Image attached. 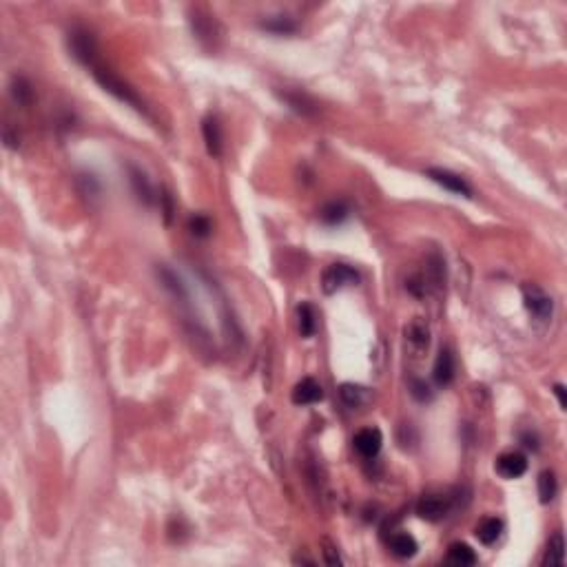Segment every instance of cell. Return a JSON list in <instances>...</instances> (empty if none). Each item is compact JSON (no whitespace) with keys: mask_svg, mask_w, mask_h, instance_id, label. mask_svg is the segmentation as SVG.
Segmentation results:
<instances>
[{"mask_svg":"<svg viewBox=\"0 0 567 567\" xmlns=\"http://www.w3.org/2000/svg\"><path fill=\"white\" fill-rule=\"evenodd\" d=\"M446 561L450 565H474L476 563V554L474 550L468 546V543H452V546L448 548V557Z\"/></svg>","mask_w":567,"mask_h":567,"instance_id":"18","label":"cell"},{"mask_svg":"<svg viewBox=\"0 0 567 567\" xmlns=\"http://www.w3.org/2000/svg\"><path fill=\"white\" fill-rule=\"evenodd\" d=\"M11 96H14V100L22 107L31 105V100H33L31 85L25 80V78H14V82H11Z\"/></svg>","mask_w":567,"mask_h":567,"instance_id":"23","label":"cell"},{"mask_svg":"<svg viewBox=\"0 0 567 567\" xmlns=\"http://www.w3.org/2000/svg\"><path fill=\"white\" fill-rule=\"evenodd\" d=\"M264 29L275 31V33H293L295 31V22H290L288 18H275L264 22Z\"/></svg>","mask_w":567,"mask_h":567,"instance_id":"25","label":"cell"},{"mask_svg":"<svg viewBox=\"0 0 567 567\" xmlns=\"http://www.w3.org/2000/svg\"><path fill=\"white\" fill-rule=\"evenodd\" d=\"M320 218L326 224H342L348 218V207L344 202H331L322 209Z\"/></svg>","mask_w":567,"mask_h":567,"instance_id":"22","label":"cell"},{"mask_svg":"<svg viewBox=\"0 0 567 567\" xmlns=\"http://www.w3.org/2000/svg\"><path fill=\"white\" fill-rule=\"evenodd\" d=\"M189 229L195 237H209L213 226H211V220L207 218V215H193V218L189 220Z\"/></svg>","mask_w":567,"mask_h":567,"instance_id":"24","label":"cell"},{"mask_svg":"<svg viewBox=\"0 0 567 567\" xmlns=\"http://www.w3.org/2000/svg\"><path fill=\"white\" fill-rule=\"evenodd\" d=\"M433 377L439 385H450L452 379H455V355H452L450 348H441L435 368H433Z\"/></svg>","mask_w":567,"mask_h":567,"instance_id":"10","label":"cell"},{"mask_svg":"<svg viewBox=\"0 0 567 567\" xmlns=\"http://www.w3.org/2000/svg\"><path fill=\"white\" fill-rule=\"evenodd\" d=\"M91 73H94V78L100 82V87L105 89L107 94L116 96L118 100L127 102V105H131V107H135V109H142L140 98L135 96L133 89H131L129 85H124L118 76H113L109 69H105V67H100V64H94V67H91Z\"/></svg>","mask_w":567,"mask_h":567,"instance_id":"1","label":"cell"},{"mask_svg":"<svg viewBox=\"0 0 567 567\" xmlns=\"http://www.w3.org/2000/svg\"><path fill=\"white\" fill-rule=\"evenodd\" d=\"M410 392H412V396L417 401H430L433 399V390H430V385L426 383V381H419V379H415L412 383H410Z\"/></svg>","mask_w":567,"mask_h":567,"instance_id":"26","label":"cell"},{"mask_svg":"<svg viewBox=\"0 0 567 567\" xmlns=\"http://www.w3.org/2000/svg\"><path fill=\"white\" fill-rule=\"evenodd\" d=\"M129 180H131V186H133V191H135V195H138V200L140 202H144V204H153V186H151V182L149 180H146V175L140 171V168H135V166H129Z\"/></svg>","mask_w":567,"mask_h":567,"instance_id":"17","label":"cell"},{"mask_svg":"<svg viewBox=\"0 0 567 567\" xmlns=\"http://www.w3.org/2000/svg\"><path fill=\"white\" fill-rule=\"evenodd\" d=\"M554 394H557V399H559V405H561V408H563V410H565V408H567V396H565V385H563V383H557V385H554Z\"/></svg>","mask_w":567,"mask_h":567,"instance_id":"30","label":"cell"},{"mask_svg":"<svg viewBox=\"0 0 567 567\" xmlns=\"http://www.w3.org/2000/svg\"><path fill=\"white\" fill-rule=\"evenodd\" d=\"M162 204H164V218H166V224L171 222V215H173V202H171V195L168 193H162L160 195Z\"/></svg>","mask_w":567,"mask_h":567,"instance_id":"28","label":"cell"},{"mask_svg":"<svg viewBox=\"0 0 567 567\" xmlns=\"http://www.w3.org/2000/svg\"><path fill=\"white\" fill-rule=\"evenodd\" d=\"M521 439H523V441H525V444H523L525 448H532V450H537V448H539V439H537V437H530V435H523V437H521Z\"/></svg>","mask_w":567,"mask_h":567,"instance_id":"31","label":"cell"},{"mask_svg":"<svg viewBox=\"0 0 567 567\" xmlns=\"http://www.w3.org/2000/svg\"><path fill=\"white\" fill-rule=\"evenodd\" d=\"M339 396H342V401L348 408H353V410H359V408H364L370 401L368 388L357 385V383H342L339 385Z\"/></svg>","mask_w":567,"mask_h":567,"instance_id":"14","label":"cell"},{"mask_svg":"<svg viewBox=\"0 0 567 567\" xmlns=\"http://www.w3.org/2000/svg\"><path fill=\"white\" fill-rule=\"evenodd\" d=\"M322 399H324V390L313 377L302 379L293 388V403L295 405H313V403L322 401Z\"/></svg>","mask_w":567,"mask_h":567,"instance_id":"9","label":"cell"},{"mask_svg":"<svg viewBox=\"0 0 567 567\" xmlns=\"http://www.w3.org/2000/svg\"><path fill=\"white\" fill-rule=\"evenodd\" d=\"M496 472L503 476V479H518V476H523L527 472V457L523 452L518 450H509V452H503L501 457L496 459L494 463Z\"/></svg>","mask_w":567,"mask_h":567,"instance_id":"6","label":"cell"},{"mask_svg":"<svg viewBox=\"0 0 567 567\" xmlns=\"http://www.w3.org/2000/svg\"><path fill=\"white\" fill-rule=\"evenodd\" d=\"M563 559H565V541H563L561 532H557L548 543V552H546V559H543V565L546 567L563 565Z\"/></svg>","mask_w":567,"mask_h":567,"instance_id":"20","label":"cell"},{"mask_svg":"<svg viewBox=\"0 0 567 567\" xmlns=\"http://www.w3.org/2000/svg\"><path fill=\"white\" fill-rule=\"evenodd\" d=\"M355 284H359V273L348 264H333L322 275V288L326 295H335L337 290L355 286Z\"/></svg>","mask_w":567,"mask_h":567,"instance_id":"3","label":"cell"},{"mask_svg":"<svg viewBox=\"0 0 567 567\" xmlns=\"http://www.w3.org/2000/svg\"><path fill=\"white\" fill-rule=\"evenodd\" d=\"M501 532H503V521L496 518V516H487V518L481 521L479 525H476L474 534L483 543V546H492V543H496L498 537H501Z\"/></svg>","mask_w":567,"mask_h":567,"instance_id":"15","label":"cell"},{"mask_svg":"<svg viewBox=\"0 0 567 567\" xmlns=\"http://www.w3.org/2000/svg\"><path fill=\"white\" fill-rule=\"evenodd\" d=\"M353 446L364 459H375L383 446V435L379 428H364L353 439Z\"/></svg>","mask_w":567,"mask_h":567,"instance_id":"8","label":"cell"},{"mask_svg":"<svg viewBox=\"0 0 567 567\" xmlns=\"http://www.w3.org/2000/svg\"><path fill=\"white\" fill-rule=\"evenodd\" d=\"M297 326H299V335L302 337H313L317 333V311H315V306L308 304V302H304L299 304V308H297Z\"/></svg>","mask_w":567,"mask_h":567,"instance_id":"16","label":"cell"},{"mask_svg":"<svg viewBox=\"0 0 567 567\" xmlns=\"http://www.w3.org/2000/svg\"><path fill=\"white\" fill-rule=\"evenodd\" d=\"M405 337L417 353H424V350L430 346V328L421 317H415V320L405 326Z\"/></svg>","mask_w":567,"mask_h":567,"instance_id":"12","label":"cell"},{"mask_svg":"<svg viewBox=\"0 0 567 567\" xmlns=\"http://www.w3.org/2000/svg\"><path fill=\"white\" fill-rule=\"evenodd\" d=\"M324 561H326L328 565H333V567H339V565L344 563V561H342V557H339L337 548H335V546H331V543H324Z\"/></svg>","mask_w":567,"mask_h":567,"instance_id":"27","label":"cell"},{"mask_svg":"<svg viewBox=\"0 0 567 567\" xmlns=\"http://www.w3.org/2000/svg\"><path fill=\"white\" fill-rule=\"evenodd\" d=\"M202 135L207 142V151L218 157L222 153V127L215 116H209L202 120Z\"/></svg>","mask_w":567,"mask_h":567,"instance_id":"11","label":"cell"},{"mask_svg":"<svg viewBox=\"0 0 567 567\" xmlns=\"http://www.w3.org/2000/svg\"><path fill=\"white\" fill-rule=\"evenodd\" d=\"M559 483H557V474L552 470H546L539 474V501L541 503H550L554 496H557Z\"/></svg>","mask_w":567,"mask_h":567,"instance_id":"21","label":"cell"},{"mask_svg":"<svg viewBox=\"0 0 567 567\" xmlns=\"http://www.w3.org/2000/svg\"><path fill=\"white\" fill-rule=\"evenodd\" d=\"M157 277H160L162 286H164L168 293H173L175 297H180V299H186V297H189V293H186V288H184V284L180 281V277L173 273V270H168L166 266H160V268H157Z\"/></svg>","mask_w":567,"mask_h":567,"instance_id":"19","label":"cell"},{"mask_svg":"<svg viewBox=\"0 0 567 567\" xmlns=\"http://www.w3.org/2000/svg\"><path fill=\"white\" fill-rule=\"evenodd\" d=\"M69 47H71V53L76 55L78 60L87 67H94L96 64V55H98V44H96V38L91 31L87 29H73L69 33Z\"/></svg>","mask_w":567,"mask_h":567,"instance_id":"4","label":"cell"},{"mask_svg":"<svg viewBox=\"0 0 567 567\" xmlns=\"http://www.w3.org/2000/svg\"><path fill=\"white\" fill-rule=\"evenodd\" d=\"M388 548L396 559H412L419 550V543L408 532H396V534L388 539Z\"/></svg>","mask_w":567,"mask_h":567,"instance_id":"13","label":"cell"},{"mask_svg":"<svg viewBox=\"0 0 567 567\" xmlns=\"http://www.w3.org/2000/svg\"><path fill=\"white\" fill-rule=\"evenodd\" d=\"M428 177L450 193H457V195H463V198H472V186L457 173L446 171V168H428Z\"/></svg>","mask_w":567,"mask_h":567,"instance_id":"7","label":"cell"},{"mask_svg":"<svg viewBox=\"0 0 567 567\" xmlns=\"http://www.w3.org/2000/svg\"><path fill=\"white\" fill-rule=\"evenodd\" d=\"M3 140H5V146H9V149H18V146H20V138H18V135H11L9 129H5Z\"/></svg>","mask_w":567,"mask_h":567,"instance_id":"29","label":"cell"},{"mask_svg":"<svg viewBox=\"0 0 567 567\" xmlns=\"http://www.w3.org/2000/svg\"><path fill=\"white\" fill-rule=\"evenodd\" d=\"M450 509H452V498L446 494H426L419 498L417 503V514L426 521H433V523L446 518L450 514Z\"/></svg>","mask_w":567,"mask_h":567,"instance_id":"5","label":"cell"},{"mask_svg":"<svg viewBox=\"0 0 567 567\" xmlns=\"http://www.w3.org/2000/svg\"><path fill=\"white\" fill-rule=\"evenodd\" d=\"M523 299H525V308L530 311V315L534 317L537 322H550L552 313H554V304L550 295L539 288L537 284H525L523 286Z\"/></svg>","mask_w":567,"mask_h":567,"instance_id":"2","label":"cell"}]
</instances>
